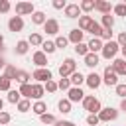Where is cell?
<instances>
[{"label":"cell","instance_id":"cell-1","mask_svg":"<svg viewBox=\"0 0 126 126\" xmlns=\"http://www.w3.org/2000/svg\"><path fill=\"white\" fill-rule=\"evenodd\" d=\"M83 108H85V110H89L91 114H98V112L102 110L100 100H98L96 96H93V94H89V96H85V98H83Z\"/></svg>","mask_w":126,"mask_h":126},{"label":"cell","instance_id":"cell-2","mask_svg":"<svg viewBox=\"0 0 126 126\" xmlns=\"http://www.w3.org/2000/svg\"><path fill=\"white\" fill-rule=\"evenodd\" d=\"M75 71H77V63H75V59H71V57H69V59H65V61L59 65V75H61V77H65V79H67V77H71Z\"/></svg>","mask_w":126,"mask_h":126},{"label":"cell","instance_id":"cell-3","mask_svg":"<svg viewBox=\"0 0 126 126\" xmlns=\"http://www.w3.org/2000/svg\"><path fill=\"white\" fill-rule=\"evenodd\" d=\"M118 51H120L118 41H114V39H112V41H106L104 47H102V57H104V59H114Z\"/></svg>","mask_w":126,"mask_h":126},{"label":"cell","instance_id":"cell-4","mask_svg":"<svg viewBox=\"0 0 126 126\" xmlns=\"http://www.w3.org/2000/svg\"><path fill=\"white\" fill-rule=\"evenodd\" d=\"M102 83H104V85H108V87H116V85H118V75L112 71V67H106V69H104Z\"/></svg>","mask_w":126,"mask_h":126},{"label":"cell","instance_id":"cell-5","mask_svg":"<svg viewBox=\"0 0 126 126\" xmlns=\"http://www.w3.org/2000/svg\"><path fill=\"white\" fill-rule=\"evenodd\" d=\"M98 118H100V122H110V120H116V118H118V110H116V108H112V106L102 108V110L98 112Z\"/></svg>","mask_w":126,"mask_h":126},{"label":"cell","instance_id":"cell-6","mask_svg":"<svg viewBox=\"0 0 126 126\" xmlns=\"http://www.w3.org/2000/svg\"><path fill=\"white\" fill-rule=\"evenodd\" d=\"M32 77H33L37 83H47V81H51V71L45 69V67H41V69H35V71L32 73Z\"/></svg>","mask_w":126,"mask_h":126},{"label":"cell","instance_id":"cell-7","mask_svg":"<svg viewBox=\"0 0 126 126\" xmlns=\"http://www.w3.org/2000/svg\"><path fill=\"white\" fill-rule=\"evenodd\" d=\"M33 4L32 2H18L16 4V14L18 16H28V14H33Z\"/></svg>","mask_w":126,"mask_h":126},{"label":"cell","instance_id":"cell-8","mask_svg":"<svg viewBox=\"0 0 126 126\" xmlns=\"http://www.w3.org/2000/svg\"><path fill=\"white\" fill-rule=\"evenodd\" d=\"M8 30H10V32H22V30H24V20H22V16H12V18L8 20Z\"/></svg>","mask_w":126,"mask_h":126},{"label":"cell","instance_id":"cell-9","mask_svg":"<svg viewBox=\"0 0 126 126\" xmlns=\"http://www.w3.org/2000/svg\"><path fill=\"white\" fill-rule=\"evenodd\" d=\"M43 30H45L49 35H57V33H59V22H57L55 18H49V20L43 24Z\"/></svg>","mask_w":126,"mask_h":126},{"label":"cell","instance_id":"cell-10","mask_svg":"<svg viewBox=\"0 0 126 126\" xmlns=\"http://www.w3.org/2000/svg\"><path fill=\"white\" fill-rule=\"evenodd\" d=\"M85 83H87V85H89V87L94 91V89H98V87H100V83H102V77H100V75H96V73L93 71V73H89V75H87Z\"/></svg>","mask_w":126,"mask_h":126},{"label":"cell","instance_id":"cell-11","mask_svg":"<svg viewBox=\"0 0 126 126\" xmlns=\"http://www.w3.org/2000/svg\"><path fill=\"white\" fill-rule=\"evenodd\" d=\"M67 94H69L67 98H69L71 102H79V100L85 98V93L81 91V87H71V89L67 91Z\"/></svg>","mask_w":126,"mask_h":126},{"label":"cell","instance_id":"cell-12","mask_svg":"<svg viewBox=\"0 0 126 126\" xmlns=\"http://www.w3.org/2000/svg\"><path fill=\"white\" fill-rule=\"evenodd\" d=\"M93 26H94V20L91 16H81L79 18V30L81 32H91Z\"/></svg>","mask_w":126,"mask_h":126},{"label":"cell","instance_id":"cell-13","mask_svg":"<svg viewBox=\"0 0 126 126\" xmlns=\"http://www.w3.org/2000/svg\"><path fill=\"white\" fill-rule=\"evenodd\" d=\"M32 61L37 65V69H41V67H45V65H47V55L39 49V51H35V53L32 55Z\"/></svg>","mask_w":126,"mask_h":126},{"label":"cell","instance_id":"cell-14","mask_svg":"<svg viewBox=\"0 0 126 126\" xmlns=\"http://www.w3.org/2000/svg\"><path fill=\"white\" fill-rule=\"evenodd\" d=\"M110 67H112V71H114L116 75H126V59H118V57H116Z\"/></svg>","mask_w":126,"mask_h":126},{"label":"cell","instance_id":"cell-15","mask_svg":"<svg viewBox=\"0 0 126 126\" xmlns=\"http://www.w3.org/2000/svg\"><path fill=\"white\" fill-rule=\"evenodd\" d=\"M94 10H98L102 16H106V14H110L112 6H110V2H106V0H96V2H94Z\"/></svg>","mask_w":126,"mask_h":126},{"label":"cell","instance_id":"cell-16","mask_svg":"<svg viewBox=\"0 0 126 126\" xmlns=\"http://www.w3.org/2000/svg\"><path fill=\"white\" fill-rule=\"evenodd\" d=\"M83 35H85V32H81L79 28H75V30L69 32V41L75 43V45H79V43H83Z\"/></svg>","mask_w":126,"mask_h":126},{"label":"cell","instance_id":"cell-17","mask_svg":"<svg viewBox=\"0 0 126 126\" xmlns=\"http://www.w3.org/2000/svg\"><path fill=\"white\" fill-rule=\"evenodd\" d=\"M65 16H67V18H81V8H79V4H67Z\"/></svg>","mask_w":126,"mask_h":126},{"label":"cell","instance_id":"cell-18","mask_svg":"<svg viewBox=\"0 0 126 126\" xmlns=\"http://www.w3.org/2000/svg\"><path fill=\"white\" fill-rule=\"evenodd\" d=\"M89 53H96V51H102V47H104V43L100 41V37H93L89 43Z\"/></svg>","mask_w":126,"mask_h":126},{"label":"cell","instance_id":"cell-19","mask_svg":"<svg viewBox=\"0 0 126 126\" xmlns=\"http://www.w3.org/2000/svg\"><path fill=\"white\" fill-rule=\"evenodd\" d=\"M43 93H45V87H41L39 83H33V85H32V98H35V100H41Z\"/></svg>","mask_w":126,"mask_h":126},{"label":"cell","instance_id":"cell-20","mask_svg":"<svg viewBox=\"0 0 126 126\" xmlns=\"http://www.w3.org/2000/svg\"><path fill=\"white\" fill-rule=\"evenodd\" d=\"M45 22H47V18H45V14H43V12H39V10H37V12H33V14H32V24H35V26H43Z\"/></svg>","mask_w":126,"mask_h":126},{"label":"cell","instance_id":"cell-21","mask_svg":"<svg viewBox=\"0 0 126 126\" xmlns=\"http://www.w3.org/2000/svg\"><path fill=\"white\" fill-rule=\"evenodd\" d=\"M85 79H87V77H83V73H81V71H75V73L71 75V79H69V81H71V85H73V87H81V85L85 83Z\"/></svg>","mask_w":126,"mask_h":126},{"label":"cell","instance_id":"cell-22","mask_svg":"<svg viewBox=\"0 0 126 126\" xmlns=\"http://www.w3.org/2000/svg\"><path fill=\"white\" fill-rule=\"evenodd\" d=\"M28 49H30V41L20 39V41L16 43V53H18V55H26V53H28Z\"/></svg>","mask_w":126,"mask_h":126},{"label":"cell","instance_id":"cell-23","mask_svg":"<svg viewBox=\"0 0 126 126\" xmlns=\"http://www.w3.org/2000/svg\"><path fill=\"white\" fill-rule=\"evenodd\" d=\"M32 110H33V112H35L37 116H43V114L47 112V104H45L43 100H37V102H35V104L32 106Z\"/></svg>","mask_w":126,"mask_h":126},{"label":"cell","instance_id":"cell-24","mask_svg":"<svg viewBox=\"0 0 126 126\" xmlns=\"http://www.w3.org/2000/svg\"><path fill=\"white\" fill-rule=\"evenodd\" d=\"M85 65L87 67H96L98 65V55L96 53H87L85 55Z\"/></svg>","mask_w":126,"mask_h":126},{"label":"cell","instance_id":"cell-25","mask_svg":"<svg viewBox=\"0 0 126 126\" xmlns=\"http://www.w3.org/2000/svg\"><path fill=\"white\" fill-rule=\"evenodd\" d=\"M57 108H59V112H63V114L71 112V100H69V98H61V100L57 102Z\"/></svg>","mask_w":126,"mask_h":126},{"label":"cell","instance_id":"cell-26","mask_svg":"<svg viewBox=\"0 0 126 126\" xmlns=\"http://www.w3.org/2000/svg\"><path fill=\"white\" fill-rule=\"evenodd\" d=\"M20 100H22V94H20V91H16V89L8 91V102H12V104H18Z\"/></svg>","mask_w":126,"mask_h":126},{"label":"cell","instance_id":"cell-27","mask_svg":"<svg viewBox=\"0 0 126 126\" xmlns=\"http://www.w3.org/2000/svg\"><path fill=\"white\" fill-rule=\"evenodd\" d=\"M55 49H57L55 41H43V45H41V51H43L45 55H51V53H53Z\"/></svg>","mask_w":126,"mask_h":126},{"label":"cell","instance_id":"cell-28","mask_svg":"<svg viewBox=\"0 0 126 126\" xmlns=\"http://www.w3.org/2000/svg\"><path fill=\"white\" fill-rule=\"evenodd\" d=\"M18 71H20V69H16L14 65H10V63H8V65H6V69H4V75H6L10 81H14V79H16V75H18Z\"/></svg>","mask_w":126,"mask_h":126},{"label":"cell","instance_id":"cell-29","mask_svg":"<svg viewBox=\"0 0 126 126\" xmlns=\"http://www.w3.org/2000/svg\"><path fill=\"white\" fill-rule=\"evenodd\" d=\"M16 81L20 83V85H28V81H30V73L28 71H18V75H16Z\"/></svg>","mask_w":126,"mask_h":126},{"label":"cell","instance_id":"cell-30","mask_svg":"<svg viewBox=\"0 0 126 126\" xmlns=\"http://www.w3.org/2000/svg\"><path fill=\"white\" fill-rule=\"evenodd\" d=\"M112 26H114V16H110V14L102 16V28L104 30H112Z\"/></svg>","mask_w":126,"mask_h":126},{"label":"cell","instance_id":"cell-31","mask_svg":"<svg viewBox=\"0 0 126 126\" xmlns=\"http://www.w3.org/2000/svg\"><path fill=\"white\" fill-rule=\"evenodd\" d=\"M20 94L24 96V98H32V85L28 83V85H20Z\"/></svg>","mask_w":126,"mask_h":126},{"label":"cell","instance_id":"cell-32","mask_svg":"<svg viewBox=\"0 0 126 126\" xmlns=\"http://www.w3.org/2000/svg\"><path fill=\"white\" fill-rule=\"evenodd\" d=\"M28 41H30V45H43V37H41V33H32Z\"/></svg>","mask_w":126,"mask_h":126},{"label":"cell","instance_id":"cell-33","mask_svg":"<svg viewBox=\"0 0 126 126\" xmlns=\"http://www.w3.org/2000/svg\"><path fill=\"white\" fill-rule=\"evenodd\" d=\"M10 87H12V81H10L6 75H2V77H0V91H12Z\"/></svg>","mask_w":126,"mask_h":126},{"label":"cell","instance_id":"cell-34","mask_svg":"<svg viewBox=\"0 0 126 126\" xmlns=\"http://www.w3.org/2000/svg\"><path fill=\"white\" fill-rule=\"evenodd\" d=\"M79 8H81L83 12H91V10H94V2H93V0H83V2L79 4Z\"/></svg>","mask_w":126,"mask_h":126},{"label":"cell","instance_id":"cell-35","mask_svg":"<svg viewBox=\"0 0 126 126\" xmlns=\"http://www.w3.org/2000/svg\"><path fill=\"white\" fill-rule=\"evenodd\" d=\"M91 33H93L94 37H102V33H104V28H102L100 24H96V22H94V26L91 28Z\"/></svg>","mask_w":126,"mask_h":126},{"label":"cell","instance_id":"cell-36","mask_svg":"<svg viewBox=\"0 0 126 126\" xmlns=\"http://www.w3.org/2000/svg\"><path fill=\"white\" fill-rule=\"evenodd\" d=\"M75 53L81 55V57H85V55L89 53V45H87V43H79V45H75Z\"/></svg>","mask_w":126,"mask_h":126},{"label":"cell","instance_id":"cell-37","mask_svg":"<svg viewBox=\"0 0 126 126\" xmlns=\"http://www.w3.org/2000/svg\"><path fill=\"white\" fill-rule=\"evenodd\" d=\"M30 106H32V104H30V98H22V100L18 102V110H20V112H28Z\"/></svg>","mask_w":126,"mask_h":126},{"label":"cell","instance_id":"cell-38","mask_svg":"<svg viewBox=\"0 0 126 126\" xmlns=\"http://www.w3.org/2000/svg\"><path fill=\"white\" fill-rule=\"evenodd\" d=\"M57 87H59L61 91H69V89H71V81H69V79H65V77H61V79H59V83H57Z\"/></svg>","mask_w":126,"mask_h":126},{"label":"cell","instance_id":"cell-39","mask_svg":"<svg viewBox=\"0 0 126 126\" xmlns=\"http://www.w3.org/2000/svg\"><path fill=\"white\" fill-rule=\"evenodd\" d=\"M67 43H69V37H63V35H57V39H55V45H57V47H61V49H65V47H67Z\"/></svg>","mask_w":126,"mask_h":126},{"label":"cell","instance_id":"cell-40","mask_svg":"<svg viewBox=\"0 0 126 126\" xmlns=\"http://www.w3.org/2000/svg\"><path fill=\"white\" fill-rule=\"evenodd\" d=\"M39 120H41L43 124H55V122H57L55 116H53V114H47V112H45L43 116H39Z\"/></svg>","mask_w":126,"mask_h":126},{"label":"cell","instance_id":"cell-41","mask_svg":"<svg viewBox=\"0 0 126 126\" xmlns=\"http://www.w3.org/2000/svg\"><path fill=\"white\" fill-rule=\"evenodd\" d=\"M112 10H114L116 16H124V18H126V4H116Z\"/></svg>","mask_w":126,"mask_h":126},{"label":"cell","instance_id":"cell-42","mask_svg":"<svg viewBox=\"0 0 126 126\" xmlns=\"http://www.w3.org/2000/svg\"><path fill=\"white\" fill-rule=\"evenodd\" d=\"M98 122H100L98 114H89V116H87V124H89V126H96Z\"/></svg>","mask_w":126,"mask_h":126},{"label":"cell","instance_id":"cell-43","mask_svg":"<svg viewBox=\"0 0 126 126\" xmlns=\"http://www.w3.org/2000/svg\"><path fill=\"white\" fill-rule=\"evenodd\" d=\"M12 120V116H10V112H6V110H2L0 112V126H4V124H8Z\"/></svg>","mask_w":126,"mask_h":126},{"label":"cell","instance_id":"cell-44","mask_svg":"<svg viewBox=\"0 0 126 126\" xmlns=\"http://www.w3.org/2000/svg\"><path fill=\"white\" fill-rule=\"evenodd\" d=\"M57 89H59V87H57V83H55V81H53V79H51V81H47V83H45V91H47V93H55V91H57Z\"/></svg>","mask_w":126,"mask_h":126},{"label":"cell","instance_id":"cell-45","mask_svg":"<svg viewBox=\"0 0 126 126\" xmlns=\"http://www.w3.org/2000/svg\"><path fill=\"white\" fill-rule=\"evenodd\" d=\"M10 8H12V4H10L8 0H0V12H2V14L10 12Z\"/></svg>","mask_w":126,"mask_h":126},{"label":"cell","instance_id":"cell-46","mask_svg":"<svg viewBox=\"0 0 126 126\" xmlns=\"http://www.w3.org/2000/svg\"><path fill=\"white\" fill-rule=\"evenodd\" d=\"M116 94L126 98V85H116Z\"/></svg>","mask_w":126,"mask_h":126},{"label":"cell","instance_id":"cell-47","mask_svg":"<svg viewBox=\"0 0 126 126\" xmlns=\"http://www.w3.org/2000/svg\"><path fill=\"white\" fill-rule=\"evenodd\" d=\"M116 41H118V45H120V47H126V32H120V35H118V39H116Z\"/></svg>","mask_w":126,"mask_h":126},{"label":"cell","instance_id":"cell-48","mask_svg":"<svg viewBox=\"0 0 126 126\" xmlns=\"http://www.w3.org/2000/svg\"><path fill=\"white\" fill-rule=\"evenodd\" d=\"M53 8H57V10H61V8H67V4H65L63 0H55V2H53Z\"/></svg>","mask_w":126,"mask_h":126},{"label":"cell","instance_id":"cell-49","mask_svg":"<svg viewBox=\"0 0 126 126\" xmlns=\"http://www.w3.org/2000/svg\"><path fill=\"white\" fill-rule=\"evenodd\" d=\"M55 126H75L73 122H69V120H57L55 122Z\"/></svg>","mask_w":126,"mask_h":126},{"label":"cell","instance_id":"cell-50","mask_svg":"<svg viewBox=\"0 0 126 126\" xmlns=\"http://www.w3.org/2000/svg\"><path fill=\"white\" fill-rule=\"evenodd\" d=\"M6 65H8V63H6V59L0 55V69H6Z\"/></svg>","mask_w":126,"mask_h":126},{"label":"cell","instance_id":"cell-51","mask_svg":"<svg viewBox=\"0 0 126 126\" xmlns=\"http://www.w3.org/2000/svg\"><path fill=\"white\" fill-rule=\"evenodd\" d=\"M120 110L126 112V98H122V102H120Z\"/></svg>","mask_w":126,"mask_h":126},{"label":"cell","instance_id":"cell-52","mask_svg":"<svg viewBox=\"0 0 126 126\" xmlns=\"http://www.w3.org/2000/svg\"><path fill=\"white\" fill-rule=\"evenodd\" d=\"M0 51H4V37H2V33H0Z\"/></svg>","mask_w":126,"mask_h":126},{"label":"cell","instance_id":"cell-53","mask_svg":"<svg viewBox=\"0 0 126 126\" xmlns=\"http://www.w3.org/2000/svg\"><path fill=\"white\" fill-rule=\"evenodd\" d=\"M2 108H4V100L0 98V112H2Z\"/></svg>","mask_w":126,"mask_h":126},{"label":"cell","instance_id":"cell-54","mask_svg":"<svg viewBox=\"0 0 126 126\" xmlns=\"http://www.w3.org/2000/svg\"><path fill=\"white\" fill-rule=\"evenodd\" d=\"M120 51H122V55L126 57V47H120Z\"/></svg>","mask_w":126,"mask_h":126}]
</instances>
